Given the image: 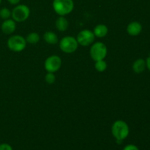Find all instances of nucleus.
Listing matches in <instances>:
<instances>
[{
  "instance_id": "7",
  "label": "nucleus",
  "mask_w": 150,
  "mask_h": 150,
  "mask_svg": "<svg viewBox=\"0 0 150 150\" xmlns=\"http://www.w3.org/2000/svg\"><path fill=\"white\" fill-rule=\"evenodd\" d=\"M62 66V59L57 55H53L48 57L45 61L44 67L48 73H55L58 71Z\"/></svg>"
},
{
  "instance_id": "11",
  "label": "nucleus",
  "mask_w": 150,
  "mask_h": 150,
  "mask_svg": "<svg viewBox=\"0 0 150 150\" xmlns=\"http://www.w3.org/2000/svg\"><path fill=\"white\" fill-rule=\"evenodd\" d=\"M146 67V61L142 59H139L134 62L133 64V70L136 73H142Z\"/></svg>"
},
{
  "instance_id": "10",
  "label": "nucleus",
  "mask_w": 150,
  "mask_h": 150,
  "mask_svg": "<svg viewBox=\"0 0 150 150\" xmlns=\"http://www.w3.org/2000/svg\"><path fill=\"white\" fill-rule=\"evenodd\" d=\"M142 26L139 22L133 21L128 24L127 27V32L131 36H137L142 32Z\"/></svg>"
},
{
  "instance_id": "2",
  "label": "nucleus",
  "mask_w": 150,
  "mask_h": 150,
  "mask_svg": "<svg viewBox=\"0 0 150 150\" xmlns=\"http://www.w3.org/2000/svg\"><path fill=\"white\" fill-rule=\"evenodd\" d=\"M53 8L56 13L60 16H64L73 11L74 3L73 0H54Z\"/></svg>"
},
{
  "instance_id": "9",
  "label": "nucleus",
  "mask_w": 150,
  "mask_h": 150,
  "mask_svg": "<svg viewBox=\"0 0 150 150\" xmlns=\"http://www.w3.org/2000/svg\"><path fill=\"white\" fill-rule=\"evenodd\" d=\"M1 31L6 35H10L13 33L16 29V23L14 20L12 19H7L4 20L1 26Z\"/></svg>"
},
{
  "instance_id": "21",
  "label": "nucleus",
  "mask_w": 150,
  "mask_h": 150,
  "mask_svg": "<svg viewBox=\"0 0 150 150\" xmlns=\"http://www.w3.org/2000/svg\"><path fill=\"white\" fill-rule=\"evenodd\" d=\"M7 1L11 4H17L20 2L21 0H7Z\"/></svg>"
},
{
  "instance_id": "18",
  "label": "nucleus",
  "mask_w": 150,
  "mask_h": 150,
  "mask_svg": "<svg viewBox=\"0 0 150 150\" xmlns=\"http://www.w3.org/2000/svg\"><path fill=\"white\" fill-rule=\"evenodd\" d=\"M45 79L47 83L51 84V83H54L55 82L56 76L53 73H48L45 75Z\"/></svg>"
},
{
  "instance_id": "13",
  "label": "nucleus",
  "mask_w": 150,
  "mask_h": 150,
  "mask_svg": "<svg viewBox=\"0 0 150 150\" xmlns=\"http://www.w3.org/2000/svg\"><path fill=\"white\" fill-rule=\"evenodd\" d=\"M108 29L105 25L104 24H99L98 26H95L94 29V35L95 36L98 37V38H103L105 35L108 34Z\"/></svg>"
},
{
  "instance_id": "3",
  "label": "nucleus",
  "mask_w": 150,
  "mask_h": 150,
  "mask_svg": "<svg viewBox=\"0 0 150 150\" xmlns=\"http://www.w3.org/2000/svg\"><path fill=\"white\" fill-rule=\"evenodd\" d=\"M26 39L21 35H13L7 40V46L14 52H21L26 48Z\"/></svg>"
},
{
  "instance_id": "4",
  "label": "nucleus",
  "mask_w": 150,
  "mask_h": 150,
  "mask_svg": "<svg viewBox=\"0 0 150 150\" xmlns=\"http://www.w3.org/2000/svg\"><path fill=\"white\" fill-rule=\"evenodd\" d=\"M79 46L77 40L71 36L63 38L59 42V48L63 52L67 54H72L75 52Z\"/></svg>"
},
{
  "instance_id": "8",
  "label": "nucleus",
  "mask_w": 150,
  "mask_h": 150,
  "mask_svg": "<svg viewBox=\"0 0 150 150\" xmlns=\"http://www.w3.org/2000/svg\"><path fill=\"white\" fill-rule=\"evenodd\" d=\"M95 35L92 31L89 29L82 30L78 34L76 40L78 43L80 44L82 46H88L90 45L95 40Z\"/></svg>"
},
{
  "instance_id": "16",
  "label": "nucleus",
  "mask_w": 150,
  "mask_h": 150,
  "mask_svg": "<svg viewBox=\"0 0 150 150\" xmlns=\"http://www.w3.org/2000/svg\"><path fill=\"white\" fill-rule=\"evenodd\" d=\"M95 69L98 70V72H103L106 70L107 68V64L104 59L100 60V61L95 62Z\"/></svg>"
},
{
  "instance_id": "5",
  "label": "nucleus",
  "mask_w": 150,
  "mask_h": 150,
  "mask_svg": "<svg viewBox=\"0 0 150 150\" xmlns=\"http://www.w3.org/2000/svg\"><path fill=\"white\" fill-rule=\"evenodd\" d=\"M30 15V10L29 7L25 4L17 5L13 10L11 16L16 22H23L29 18Z\"/></svg>"
},
{
  "instance_id": "12",
  "label": "nucleus",
  "mask_w": 150,
  "mask_h": 150,
  "mask_svg": "<svg viewBox=\"0 0 150 150\" xmlns=\"http://www.w3.org/2000/svg\"><path fill=\"white\" fill-rule=\"evenodd\" d=\"M69 26L68 21L64 17V16H60L57 18V21H56V26H57V29L60 32H64L67 29Z\"/></svg>"
},
{
  "instance_id": "23",
  "label": "nucleus",
  "mask_w": 150,
  "mask_h": 150,
  "mask_svg": "<svg viewBox=\"0 0 150 150\" xmlns=\"http://www.w3.org/2000/svg\"><path fill=\"white\" fill-rule=\"evenodd\" d=\"M1 0H0V4H1Z\"/></svg>"
},
{
  "instance_id": "14",
  "label": "nucleus",
  "mask_w": 150,
  "mask_h": 150,
  "mask_svg": "<svg viewBox=\"0 0 150 150\" xmlns=\"http://www.w3.org/2000/svg\"><path fill=\"white\" fill-rule=\"evenodd\" d=\"M44 40L45 42L48 44L55 45L58 42V37L54 32H46L44 34Z\"/></svg>"
},
{
  "instance_id": "22",
  "label": "nucleus",
  "mask_w": 150,
  "mask_h": 150,
  "mask_svg": "<svg viewBox=\"0 0 150 150\" xmlns=\"http://www.w3.org/2000/svg\"><path fill=\"white\" fill-rule=\"evenodd\" d=\"M146 67L149 69V70H150V56L147 58L146 61Z\"/></svg>"
},
{
  "instance_id": "6",
  "label": "nucleus",
  "mask_w": 150,
  "mask_h": 150,
  "mask_svg": "<svg viewBox=\"0 0 150 150\" xmlns=\"http://www.w3.org/2000/svg\"><path fill=\"white\" fill-rule=\"evenodd\" d=\"M107 55V48L104 43L98 42L94 44L90 49V56L94 61H100L105 59Z\"/></svg>"
},
{
  "instance_id": "17",
  "label": "nucleus",
  "mask_w": 150,
  "mask_h": 150,
  "mask_svg": "<svg viewBox=\"0 0 150 150\" xmlns=\"http://www.w3.org/2000/svg\"><path fill=\"white\" fill-rule=\"evenodd\" d=\"M10 16H11V12L8 8L4 7V8L0 10V18H1L7 20V19H9Z\"/></svg>"
},
{
  "instance_id": "20",
  "label": "nucleus",
  "mask_w": 150,
  "mask_h": 150,
  "mask_svg": "<svg viewBox=\"0 0 150 150\" xmlns=\"http://www.w3.org/2000/svg\"><path fill=\"white\" fill-rule=\"evenodd\" d=\"M123 150H139L138 146H136V145L133 144H128L127 146H125V148Z\"/></svg>"
},
{
  "instance_id": "19",
  "label": "nucleus",
  "mask_w": 150,
  "mask_h": 150,
  "mask_svg": "<svg viewBox=\"0 0 150 150\" xmlns=\"http://www.w3.org/2000/svg\"><path fill=\"white\" fill-rule=\"evenodd\" d=\"M0 150H13V148L8 144H0Z\"/></svg>"
},
{
  "instance_id": "1",
  "label": "nucleus",
  "mask_w": 150,
  "mask_h": 150,
  "mask_svg": "<svg viewBox=\"0 0 150 150\" xmlns=\"http://www.w3.org/2000/svg\"><path fill=\"white\" fill-rule=\"evenodd\" d=\"M129 132L130 130L128 125L122 120H117L114 122L111 127V133L117 141L122 142L128 136Z\"/></svg>"
},
{
  "instance_id": "15",
  "label": "nucleus",
  "mask_w": 150,
  "mask_h": 150,
  "mask_svg": "<svg viewBox=\"0 0 150 150\" xmlns=\"http://www.w3.org/2000/svg\"><path fill=\"white\" fill-rule=\"evenodd\" d=\"M26 40L30 44H35L40 41V35L37 32L29 33L26 37Z\"/></svg>"
}]
</instances>
